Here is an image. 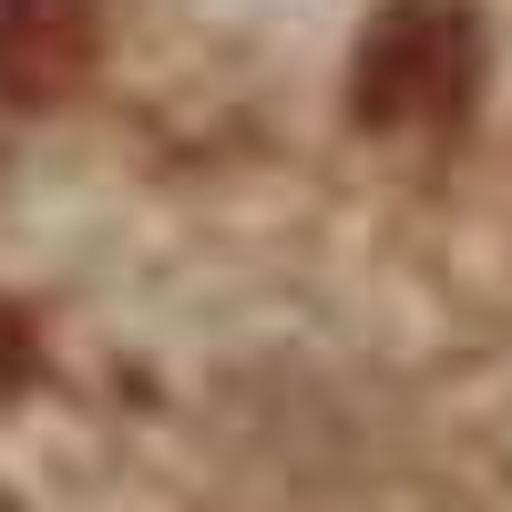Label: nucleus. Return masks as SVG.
Here are the masks:
<instances>
[{"label": "nucleus", "mask_w": 512, "mask_h": 512, "mask_svg": "<svg viewBox=\"0 0 512 512\" xmlns=\"http://www.w3.org/2000/svg\"><path fill=\"white\" fill-rule=\"evenodd\" d=\"M21 359H31V338H21V318H11V308H0V369H21Z\"/></svg>", "instance_id": "7ed1b4c3"}, {"label": "nucleus", "mask_w": 512, "mask_h": 512, "mask_svg": "<svg viewBox=\"0 0 512 512\" xmlns=\"http://www.w3.org/2000/svg\"><path fill=\"white\" fill-rule=\"evenodd\" d=\"M93 72V0H0V103L52 113Z\"/></svg>", "instance_id": "f03ea898"}, {"label": "nucleus", "mask_w": 512, "mask_h": 512, "mask_svg": "<svg viewBox=\"0 0 512 512\" xmlns=\"http://www.w3.org/2000/svg\"><path fill=\"white\" fill-rule=\"evenodd\" d=\"M461 93H472V31H461V11L400 0V11L369 21L359 62H349V113L369 123V134L441 123V113H461Z\"/></svg>", "instance_id": "f257e3e1"}]
</instances>
